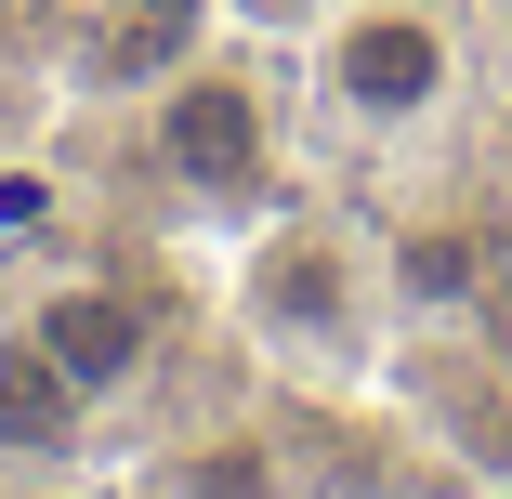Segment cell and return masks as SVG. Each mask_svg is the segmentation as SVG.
<instances>
[{
	"label": "cell",
	"mask_w": 512,
	"mask_h": 499,
	"mask_svg": "<svg viewBox=\"0 0 512 499\" xmlns=\"http://www.w3.org/2000/svg\"><path fill=\"white\" fill-rule=\"evenodd\" d=\"M473 0H329L302 27V132L368 158V171H421L473 119Z\"/></svg>",
	"instance_id": "obj_2"
},
{
	"label": "cell",
	"mask_w": 512,
	"mask_h": 499,
	"mask_svg": "<svg viewBox=\"0 0 512 499\" xmlns=\"http://www.w3.org/2000/svg\"><path fill=\"white\" fill-rule=\"evenodd\" d=\"M197 40H224L211 0H106L92 40H79V79H92V92H145V79H171Z\"/></svg>",
	"instance_id": "obj_7"
},
{
	"label": "cell",
	"mask_w": 512,
	"mask_h": 499,
	"mask_svg": "<svg viewBox=\"0 0 512 499\" xmlns=\"http://www.w3.org/2000/svg\"><path fill=\"white\" fill-rule=\"evenodd\" d=\"M224 329L289 394H329V408L342 394H381V368H394V250H381V211L276 197L263 224H237V250H224Z\"/></svg>",
	"instance_id": "obj_1"
},
{
	"label": "cell",
	"mask_w": 512,
	"mask_h": 499,
	"mask_svg": "<svg viewBox=\"0 0 512 499\" xmlns=\"http://www.w3.org/2000/svg\"><path fill=\"white\" fill-rule=\"evenodd\" d=\"M145 499H302V447L276 408H211L145 460Z\"/></svg>",
	"instance_id": "obj_5"
},
{
	"label": "cell",
	"mask_w": 512,
	"mask_h": 499,
	"mask_svg": "<svg viewBox=\"0 0 512 499\" xmlns=\"http://www.w3.org/2000/svg\"><path fill=\"white\" fill-rule=\"evenodd\" d=\"M27 329L79 368L92 408H132V394L158 381V355H171V303H158L132 263H66V276H40V289H27Z\"/></svg>",
	"instance_id": "obj_4"
},
{
	"label": "cell",
	"mask_w": 512,
	"mask_h": 499,
	"mask_svg": "<svg viewBox=\"0 0 512 499\" xmlns=\"http://www.w3.org/2000/svg\"><path fill=\"white\" fill-rule=\"evenodd\" d=\"M92 421H106V408L79 394V368L14 316V329H0V460L53 473V460H79V447H92Z\"/></svg>",
	"instance_id": "obj_6"
},
{
	"label": "cell",
	"mask_w": 512,
	"mask_h": 499,
	"mask_svg": "<svg viewBox=\"0 0 512 499\" xmlns=\"http://www.w3.org/2000/svg\"><path fill=\"white\" fill-rule=\"evenodd\" d=\"M473 40H486V53L512 66V0H473Z\"/></svg>",
	"instance_id": "obj_8"
},
{
	"label": "cell",
	"mask_w": 512,
	"mask_h": 499,
	"mask_svg": "<svg viewBox=\"0 0 512 499\" xmlns=\"http://www.w3.org/2000/svg\"><path fill=\"white\" fill-rule=\"evenodd\" d=\"M145 106V171L184 224H263L289 197V158H302V79L263 66L250 40H197L171 79L132 92Z\"/></svg>",
	"instance_id": "obj_3"
}]
</instances>
